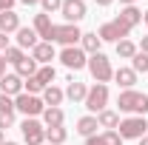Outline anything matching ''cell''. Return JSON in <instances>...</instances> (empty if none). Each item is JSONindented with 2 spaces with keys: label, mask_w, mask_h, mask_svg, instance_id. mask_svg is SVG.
Returning <instances> with one entry per match:
<instances>
[{
  "label": "cell",
  "mask_w": 148,
  "mask_h": 145,
  "mask_svg": "<svg viewBox=\"0 0 148 145\" xmlns=\"http://www.w3.org/2000/svg\"><path fill=\"white\" fill-rule=\"evenodd\" d=\"M117 108L125 111V114H134V117H145L148 114V94L125 88L120 97H117Z\"/></svg>",
  "instance_id": "obj_1"
},
{
  "label": "cell",
  "mask_w": 148,
  "mask_h": 145,
  "mask_svg": "<svg viewBox=\"0 0 148 145\" xmlns=\"http://www.w3.org/2000/svg\"><path fill=\"white\" fill-rule=\"evenodd\" d=\"M88 71H91V77L97 80V83H108V80H114V68H111V60L103 51H97V54H91L88 57V66H86Z\"/></svg>",
  "instance_id": "obj_2"
},
{
  "label": "cell",
  "mask_w": 148,
  "mask_h": 145,
  "mask_svg": "<svg viewBox=\"0 0 148 145\" xmlns=\"http://www.w3.org/2000/svg\"><path fill=\"white\" fill-rule=\"evenodd\" d=\"M128 34H131V26H125L120 17L103 23V26H100V31H97V37H100L103 43H120V40H125Z\"/></svg>",
  "instance_id": "obj_3"
},
{
  "label": "cell",
  "mask_w": 148,
  "mask_h": 145,
  "mask_svg": "<svg viewBox=\"0 0 148 145\" xmlns=\"http://www.w3.org/2000/svg\"><path fill=\"white\" fill-rule=\"evenodd\" d=\"M145 117H128V120H123L120 125H117V134L123 137V140H143L145 137Z\"/></svg>",
  "instance_id": "obj_4"
},
{
  "label": "cell",
  "mask_w": 148,
  "mask_h": 145,
  "mask_svg": "<svg viewBox=\"0 0 148 145\" xmlns=\"http://www.w3.org/2000/svg\"><path fill=\"white\" fill-rule=\"evenodd\" d=\"M80 37H83V31H80L74 23H66V26H51L49 43H63V49H66V46H74Z\"/></svg>",
  "instance_id": "obj_5"
},
{
  "label": "cell",
  "mask_w": 148,
  "mask_h": 145,
  "mask_svg": "<svg viewBox=\"0 0 148 145\" xmlns=\"http://www.w3.org/2000/svg\"><path fill=\"white\" fill-rule=\"evenodd\" d=\"M106 105H108V85H103V83L91 85L86 94V108L91 114H100V111H106Z\"/></svg>",
  "instance_id": "obj_6"
},
{
  "label": "cell",
  "mask_w": 148,
  "mask_h": 145,
  "mask_svg": "<svg viewBox=\"0 0 148 145\" xmlns=\"http://www.w3.org/2000/svg\"><path fill=\"white\" fill-rule=\"evenodd\" d=\"M14 108L23 111L26 117H37V114L46 111V103H43L40 97H34V94H26V91H23V94L14 97Z\"/></svg>",
  "instance_id": "obj_7"
},
{
  "label": "cell",
  "mask_w": 148,
  "mask_h": 145,
  "mask_svg": "<svg viewBox=\"0 0 148 145\" xmlns=\"http://www.w3.org/2000/svg\"><path fill=\"white\" fill-rule=\"evenodd\" d=\"M20 134H23V140H26L29 145H43V142H46V128L40 125L34 117H26V120H23Z\"/></svg>",
  "instance_id": "obj_8"
},
{
  "label": "cell",
  "mask_w": 148,
  "mask_h": 145,
  "mask_svg": "<svg viewBox=\"0 0 148 145\" xmlns=\"http://www.w3.org/2000/svg\"><path fill=\"white\" fill-rule=\"evenodd\" d=\"M60 60H63L66 68H74V71H80V68L88 66V57H86V51H83L80 46H66V49L60 51Z\"/></svg>",
  "instance_id": "obj_9"
},
{
  "label": "cell",
  "mask_w": 148,
  "mask_h": 145,
  "mask_svg": "<svg viewBox=\"0 0 148 145\" xmlns=\"http://www.w3.org/2000/svg\"><path fill=\"white\" fill-rule=\"evenodd\" d=\"M63 17L69 20V23H74L77 26V20L86 17V0H63Z\"/></svg>",
  "instance_id": "obj_10"
},
{
  "label": "cell",
  "mask_w": 148,
  "mask_h": 145,
  "mask_svg": "<svg viewBox=\"0 0 148 145\" xmlns=\"http://www.w3.org/2000/svg\"><path fill=\"white\" fill-rule=\"evenodd\" d=\"M69 88H66V97L71 100V103H86V94H88V85L86 83H80V80H74V74H69Z\"/></svg>",
  "instance_id": "obj_11"
},
{
  "label": "cell",
  "mask_w": 148,
  "mask_h": 145,
  "mask_svg": "<svg viewBox=\"0 0 148 145\" xmlns=\"http://www.w3.org/2000/svg\"><path fill=\"white\" fill-rule=\"evenodd\" d=\"M0 91H3L6 97H17V94H23V77H17V74L0 77Z\"/></svg>",
  "instance_id": "obj_12"
},
{
  "label": "cell",
  "mask_w": 148,
  "mask_h": 145,
  "mask_svg": "<svg viewBox=\"0 0 148 145\" xmlns=\"http://www.w3.org/2000/svg\"><path fill=\"white\" fill-rule=\"evenodd\" d=\"M32 57L37 60V66H49L54 60V43H37L32 49Z\"/></svg>",
  "instance_id": "obj_13"
},
{
  "label": "cell",
  "mask_w": 148,
  "mask_h": 145,
  "mask_svg": "<svg viewBox=\"0 0 148 145\" xmlns=\"http://www.w3.org/2000/svg\"><path fill=\"white\" fill-rule=\"evenodd\" d=\"M17 29H20V14L14 12V9L0 14V31H3V34H12V31L17 34Z\"/></svg>",
  "instance_id": "obj_14"
},
{
  "label": "cell",
  "mask_w": 148,
  "mask_h": 145,
  "mask_svg": "<svg viewBox=\"0 0 148 145\" xmlns=\"http://www.w3.org/2000/svg\"><path fill=\"white\" fill-rule=\"evenodd\" d=\"M51 17L43 12V14H34V31H37V37H43V43H49V34H51Z\"/></svg>",
  "instance_id": "obj_15"
},
{
  "label": "cell",
  "mask_w": 148,
  "mask_h": 145,
  "mask_svg": "<svg viewBox=\"0 0 148 145\" xmlns=\"http://www.w3.org/2000/svg\"><path fill=\"white\" fill-rule=\"evenodd\" d=\"M97 128H100L97 117H80V120H77V134H80V137H86V140L97 134Z\"/></svg>",
  "instance_id": "obj_16"
},
{
  "label": "cell",
  "mask_w": 148,
  "mask_h": 145,
  "mask_svg": "<svg viewBox=\"0 0 148 145\" xmlns=\"http://www.w3.org/2000/svg\"><path fill=\"white\" fill-rule=\"evenodd\" d=\"M100 46H103V40L97 37V31H86V34L80 37V49H83V51H88V54H97V51H100Z\"/></svg>",
  "instance_id": "obj_17"
},
{
  "label": "cell",
  "mask_w": 148,
  "mask_h": 145,
  "mask_svg": "<svg viewBox=\"0 0 148 145\" xmlns=\"http://www.w3.org/2000/svg\"><path fill=\"white\" fill-rule=\"evenodd\" d=\"M63 97H66V91H60L57 85H46V88H43V103L51 105V108H60Z\"/></svg>",
  "instance_id": "obj_18"
},
{
  "label": "cell",
  "mask_w": 148,
  "mask_h": 145,
  "mask_svg": "<svg viewBox=\"0 0 148 145\" xmlns=\"http://www.w3.org/2000/svg\"><path fill=\"white\" fill-rule=\"evenodd\" d=\"M14 68H17V77L29 80V77H34V74H37V68H40V66H37V60H34V57H23V60H20Z\"/></svg>",
  "instance_id": "obj_19"
},
{
  "label": "cell",
  "mask_w": 148,
  "mask_h": 145,
  "mask_svg": "<svg viewBox=\"0 0 148 145\" xmlns=\"http://www.w3.org/2000/svg\"><path fill=\"white\" fill-rule=\"evenodd\" d=\"M43 122H46V128H57V125H63L66 122V114H63V108H49L43 111Z\"/></svg>",
  "instance_id": "obj_20"
},
{
  "label": "cell",
  "mask_w": 148,
  "mask_h": 145,
  "mask_svg": "<svg viewBox=\"0 0 148 145\" xmlns=\"http://www.w3.org/2000/svg\"><path fill=\"white\" fill-rule=\"evenodd\" d=\"M17 46H20V49H34V46H37V31L20 26V29H17Z\"/></svg>",
  "instance_id": "obj_21"
},
{
  "label": "cell",
  "mask_w": 148,
  "mask_h": 145,
  "mask_svg": "<svg viewBox=\"0 0 148 145\" xmlns=\"http://www.w3.org/2000/svg\"><path fill=\"white\" fill-rule=\"evenodd\" d=\"M114 80H117V85L131 88V85L137 83V71H134V68H117V71H114Z\"/></svg>",
  "instance_id": "obj_22"
},
{
  "label": "cell",
  "mask_w": 148,
  "mask_h": 145,
  "mask_svg": "<svg viewBox=\"0 0 148 145\" xmlns=\"http://www.w3.org/2000/svg\"><path fill=\"white\" fill-rule=\"evenodd\" d=\"M97 122H100V128H108V131H114V128L120 125V117H117V111H100L97 114Z\"/></svg>",
  "instance_id": "obj_23"
},
{
  "label": "cell",
  "mask_w": 148,
  "mask_h": 145,
  "mask_svg": "<svg viewBox=\"0 0 148 145\" xmlns=\"http://www.w3.org/2000/svg\"><path fill=\"white\" fill-rule=\"evenodd\" d=\"M120 20H123L125 26H131V29H134V26H137V23L143 20V12H140L137 6H125V9L120 12Z\"/></svg>",
  "instance_id": "obj_24"
},
{
  "label": "cell",
  "mask_w": 148,
  "mask_h": 145,
  "mask_svg": "<svg viewBox=\"0 0 148 145\" xmlns=\"http://www.w3.org/2000/svg\"><path fill=\"white\" fill-rule=\"evenodd\" d=\"M137 51H140V49H137V46L131 43L128 37L117 43V57H120V60H134V54H137Z\"/></svg>",
  "instance_id": "obj_25"
},
{
  "label": "cell",
  "mask_w": 148,
  "mask_h": 145,
  "mask_svg": "<svg viewBox=\"0 0 148 145\" xmlns=\"http://www.w3.org/2000/svg\"><path fill=\"white\" fill-rule=\"evenodd\" d=\"M66 137H69V131H66L63 125L46 128V140H49V145H63V142H66Z\"/></svg>",
  "instance_id": "obj_26"
},
{
  "label": "cell",
  "mask_w": 148,
  "mask_h": 145,
  "mask_svg": "<svg viewBox=\"0 0 148 145\" xmlns=\"http://www.w3.org/2000/svg\"><path fill=\"white\" fill-rule=\"evenodd\" d=\"M34 77H37V83H40V85L46 88V85H51V80L57 77V71H54V66H40Z\"/></svg>",
  "instance_id": "obj_27"
},
{
  "label": "cell",
  "mask_w": 148,
  "mask_h": 145,
  "mask_svg": "<svg viewBox=\"0 0 148 145\" xmlns=\"http://www.w3.org/2000/svg\"><path fill=\"white\" fill-rule=\"evenodd\" d=\"M14 100L12 97H6V94H0V117H9V120H14Z\"/></svg>",
  "instance_id": "obj_28"
},
{
  "label": "cell",
  "mask_w": 148,
  "mask_h": 145,
  "mask_svg": "<svg viewBox=\"0 0 148 145\" xmlns=\"http://www.w3.org/2000/svg\"><path fill=\"white\" fill-rule=\"evenodd\" d=\"M131 68H134V71L140 74H148V54L145 51H137V54H134V60H131Z\"/></svg>",
  "instance_id": "obj_29"
},
{
  "label": "cell",
  "mask_w": 148,
  "mask_h": 145,
  "mask_svg": "<svg viewBox=\"0 0 148 145\" xmlns=\"http://www.w3.org/2000/svg\"><path fill=\"white\" fill-rule=\"evenodd\" d=\"M3 57H6V63H12V66H17L20 60H23V49H20V46H9V49H6V51H3Z\"/></svg>",
  "instance_id": "obj_30"
},
{
  "label": "cell",
  "mask_w": 148,
  "mask_h": 145,
  "mask_svg": "<svg viewBox=\"0 0 148 145\" xmlns=\"http://www.w3.org/2000/svg\"><path fill=\"white\" fill-rule=\"evenodd\" d=\"M97 145H123V137L117 131H106V134L97 137Z\"/></svg>",
  "instance_id": "obj_31"
},
{
  "label": "cell",
  "mask_w": 148,
  "mask_h": 145,
  "mask_svg": "<svg viewBox=\"0 0 148 145\" xmlns=\"http://www.w3.org/2000/svg\"><path fill=\"white\" fill-rule=\"evenodd\" d=\"M23 91L26 94H37V91H43V85L37 83V77H29V80H23Z\"/></svg>",
  "instance_id": "obj_32"
},
{
  "label": "cell",
  "mask_w": 148,
  "mask_h": 145,
  "mask_svg": "<svg viewBox=\"0 0 148 145\" xmlns=\"http://www.w3.org/2000/svg\"><path fill=\"white\" fill-rule=\"evenodd\" d=\"M43 3V12L46 14H51V12H60L63 9V0H40Z\"/></svg>",
  "instance_id": "obj_33"
},
{
  "label": "cell",
  "mask_w": 148,
  "mask_h": 145,
  "mask_svg": "<svg viewBox=\"0 0 148 145\" xmlns=\"http://www.w3.org/2000/svg\"><path fill=\"white\" fill-rule=\"evenodd\" d=\"M12 6H14V0H0V14L3 12H12Z\"/></svg>",
  "instance_id": "obj_34"
},
{
  "label": "cell",
  "mask_w": 148,
  "mask_h": 145,
  "mask_svg": "<svg viewBox=\"0 0 148 145\" xmlns=\"http://www.w3.org/2000/svg\"><path fill=\"white\" fill-rule=\"evenodd\" d=\"M6 49H9V34H3V31H0V54H3Z\"/></svg>",
  "instance_id": "obj_35"
},
{
  "label": "cell",
  "mask_w": 148,
  "mask_h": 145,
  "mask_svg": "<svg viewBox=\"0 0 148 145\" xmlns=\"http://www.w3.org/2000/svg\"><path fill=\"white\" fill-rule=\"evenodd\" d=\"M12 122H14V120H9V117H0V131H6Z\"/></svg>",
  "instance_id": "obj_36"
},
{
  "label": "cell",
  "mask_w": 148,
  "mask_h": 145,
  "mask_svg": "<svg viewBox=\"0 0 148 145\" xmlns=\"http://www.w3.org/2000/svg\"><path fill=\"white\" fill-rule=\"evenodd\" d=\"M6 66H9V63H6V57L0 54V77H6Z\"/></svg>",
  "instance_id": "obj_37"
},
{
  "label": "cell",
  "mask_w": 148,
  "mask_h": 145,
  "mask_svg": "<svg viewBox=\"0 0 148 145\" xmlns=\"http://www.w3.org/2000/svg\"><path fill=\"white\" fill-rule=\"evenodd\" d=\"M140 49H143V51L148 54V37H143V43H140Z\"/></svg>",
  "instance_id": "obj_38"
},
{
  "label": "cell",
  "mask_w": 148,
  "mask_h": 145,
  "mask_svg": "<svg viewBox=\"0 0 148 145\" xmlns=\"http://www.w3.org/2000/svg\"><path fill=\"white\" fill-rule=\"evenodd\" d=\"M114 0H97V6H111Z\"/></svg>",
  "instance_id": "obj_39"
},
{
  "label": "cell",
  "mask_w": 148,
  "mask_h": 145,
  "mask_svg": "<svg viewBox=\"0 0 148 145\" xmlns=\"http://www.w3.org/2000/svg\"><path fill=\"white\" fill-rule=\"evenodd\" d=\"M20 3H26V6H37L40 0H20Z\"/></svg>",
  "instance_id": "obj_40"
},
{
  "label": "cell",
  "mask_w": 148,
  "mask_h": 145,
  "mask_svg": "<svg viewBox=\"0 0 148 145\" xmlns=\"http://www.w3.org/2000/svg\"><path fill=\"white\" fill-rule=\"evenodd\" d=\"M120 3H125V6H134V3H137V0H120Z\"/></svg>",
  "instance_id": "obj_41"
},
{
  "label": "cell",
  "mask_w": 148,
  "mask_h": 145,
  "mask_svg": "<svg viewBox=\"0 0 148 145\" xmlns=\"http://www.w3.org/2000/svg\"><path fill=\"white\" fill-rule=\"evenodd\" d=\"M140 145H148V137H143V140H140Z\"/></svg>",
  "instance_id": "obj_42"
},
{
  "label": "cell",
  "mask_w": 148,
  "mask_h": 145,
  "mask_svg": "<svg viewBox=\"0 0 148 145\" xmlns=\"http://www.w3.org/2000/svg\"><path fill=\"white\" fill-rule=\"evenodd\" d=\"M143 20H145V26H148V12H143Z\"/></svg>",
  "instance_id": "obj_43"
},
{
  "label": "cell",
  "mask_w": 148,
  "mask_h": 145,
  "mask_svg": "<svg viewBox=\"0 0 148 145\" xmlns=\"http://www.w3.org/2000/svg\"><path fill=\"white\" fill-rule=\"evenodd\" d=\"M3 142H6V140H3V131H0V145H3Z\"/></svg>",
  "instance_id": "obj_44"
},
{
  "label": "cell",
  "mask_w": 148,
  "mask_h": 145,
  "mask_svg": "<svg viewBox=\"0 0 148 145\" xmlns=\"http://www.w3.org/2000/svg\"><path fill=\"white\" fill-rule=\"evenodd\" d=\"M3 145H17V142H3Z\"/></svg>",
  "instance_id": "obj_45"
},
{
  "label": "cell",
  "mask_w": 148,
  "mask_h": 145,
  "mask_svg": "<svg viewBox=\"0 0 148 145\" xmlns=\"http://www.w3.org/2000/svg\"><path fill=\"white\" fill-rule=\"evenodd\" d=\"M46 145H49V142H46Z\"/></svg>",
  "instance_id": "obj_46"
}]
</instances>
